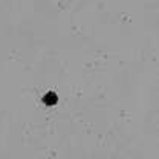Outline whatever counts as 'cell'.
<instances>
[{
	"instance_id": "obj_1",
	"label": "cell",
	"mask_w": 159,
	"mask_h": 159,
	"mask_svg": "<svg viewBox=\"0 0 159 159\" xmlns=\"http://www.w3.org/2000/svg\"><path fill=\"white\" fill-rule=\"evenodd\" d=\"M57 93H54V92H48L44 97H43V102L44 104H48V106H54V104H57Z\"/></svg>"
}]
</instances>
